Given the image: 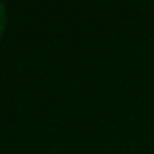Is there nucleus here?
I'll return each instance as SVG.
<instances>
[{"mask_svg": "<svg viewBox=\"0 0 154 154\" xmlns=\"http://www.w3.org/2000/svg\"><path fill=\"white\" fill-rule=\"evenodd\" d=\"M5 27H7V9L0 5V36H2V32H5Z\"/></svg>", "mask_w": 154, "mask_h": 154, "instance_id": "obj_1", "label": "nucleus"}]
</instances>
